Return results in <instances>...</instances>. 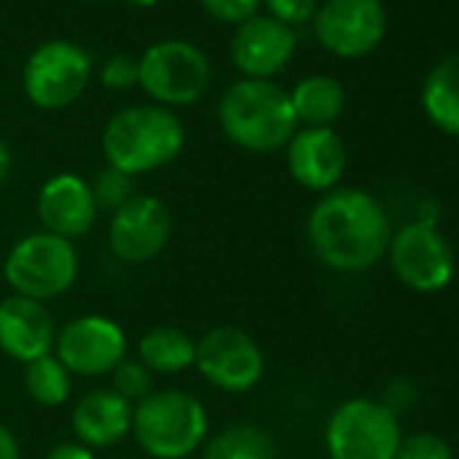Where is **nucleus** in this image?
Returning <instances> with one entry per match:
<instances>
[{
    "label": "nucleus",
    "instance_id": "f257e3e1",
    "mask_svg": "<svg viewBox=\"0 0 459 459\" xmlns=\"http://www.w3.org/2000/svg\"><path fill=\"white\" fill-rule=\"evenodd\" d=\"M306 233L314 255L330 271L362 273L386 255L392 221L376 195L357 186H335L311 208Z\"/></svg>",
    "mask_w": 459,
    "mask_h": 459
},
{
    "label": "nucleus",
    "instance_id": "f03ea898",
    "mask_svg": "<svg viewBox=\"0 0 459 459\" xmlns=\"http://www.w3.org/2000/svg\"><path fill=\"white\" fill-rule=\"evenodd\" d=\"M219 127L230 143L252 154L284 149L300 130L290 92L265 79H241L219 100Z\"/></svg>",
    "mask_w": 459,
    "mask_h": 459
},
{
    "label": "nucleus",
    "instance_id": "7ed1b4c3",
    "mask_svg": "<svg viewBox=\"0 0 459 459\" xmlns=\"http://www.w3.org/2000/svg\"><path fill=\"white\" fill-rule=\"evenodd\" d=\"M184 138V125L170 108L130 106L108 119L100 143L106 165L135 178L170 165L181 154Z\"/></svg>",
    "mask_w": 459,
    "mask_h": 459
},
{
    "label": "nucleus",
    "instance_id": "20e7f679",
    "mask_svg": "<svg viewBox=\"0 0 459 459\" xmlns=\"http://www.w3.org/2000/svg\"><path fill=\"white\" fill-rule=\"evenodd\" d=\"M211 421L203 400L186 389H154L133 405V440L152 459H189L208 440Z\"/></svg>",
    "mask_w": 459,
    "mask_h": 459
},
{
    "label": "nucleus",
    "instance_id": "39448f33",
    "mask_svg": "<svg viewBox=\"0 0 459 459\" xmlns=\"http://www.w3.org/2000/svg\"><path fill=\"white\" fill-rule=\"evenodd\" d=\"M79 279L76 244L44 230L20 238L4 260V281L12 295L49 303L63 298Z\"/></svg>",
    "mask_w": 459,
    "mask_h": 459
},
{
    "label": "nucleus",
    "instance_id": "423d86ee",
    "mask_svg": "<svg viewBox=\"0 0 459 459\" xmlns=\"http://www.w3.org/2000/svg\"><path fill=\"white\" fill-rule=\"evenodd\" d=\"M400 440L403 429L394 411L368 397L341 403L325 427L330 459H394Z\"/></svg>",
    "mask_w": 459,
    "mask_h": 459
},
{
    "label": "nucleus",
    "instance_id": "0eeeda50",
    "mask_svg": "<svg viewBox=\"0 0 459 459\" xmlns=\"http://www.w3.org/2000/svg\"><path fill=\"white\" fill-rule=\"evenodd\" d=\"M138 84L154 106H192L211 84V63L186 41H160L138 60Z\"/></svg>",
    "mask_w": 459,
    "mask_h": 459
},
{
    "label": "nucleus",
    "instance_id": "6e6552de",
    "mask_svg": "<svg viewBox=\"0 0 459 459\" xmlns=\"http://www.w3.org/2000/svg\"><path fill=\"white\" fill-rule=\"evenodd\" d=\"M386 257L400 284L421 295L446 290L456 273V257L448 238L424 219L408 221L392 233Z\"/></svg>",
    "mask_w": 459,
    "mask_h": 459
},
{
    "label": "nucleus",
    "instance_id": "1a4fd4ad",
    "mask_svg": "<svg viewBox=\"0 0 459 459\" xmlns=\"http://www.w3.org/2000/svg\"><path fill=\"white\" fill-rule=\"evenodd\" d=\"M195 368L213 389L244 394L263 381L265 354L247 330L236 325H219L197 341Z\"/></svg>",
    "mask_w": 459,
    "mask_h": 459
},
{
    "label": "nucleus",
    "instance_id": "9d476101",
    "mask_svg": "<svg viewBox=\"0 0 459 459\" xmlns=\"http://www.w3.org/2000/svg\"><path fill=\"white\" fill-rule=\"evenodd\" d=\"M90 57L71 41H47L25 63L22 87L28 100L44 111H60L76 103L90 84Z\"/></svg>",
    "mask_w": 459,
    "mask_h": 459
},
{
    "label": "nucleus",
    "instance_id": "9b49d317",
    "mask_svg": "<svg viewBox=\"0 0 459 459\" xmlns=\"http://www.w3.org/2000/svg\"><path fill=\"white\" fill-rule=\"evenodd\" d=\"M76 378H103L127 357V335L122 325L103 314H84L57 327L52 351Z\"/></svg>",
    "mask_w": 459,
    "mask_h": 459
},
{
    "label": "nucleus",
    "instance_id": "f8f14e48",
    "mask_svg": "<svg viewBox=\"0 0 459 459\" xmlns=\"http://www.w3.org/2000/svg\"><path fill=\"white\" fill-rule=\"evenodd\" d=\"M173 238V213L154 197L135 192L108 219V249L119 263L146 265L165 252Z\"/></svg>",
    "mask_w": 459,
    "mask_h": 459
},
{
    "label": "nucleus",
    "instance_id": "ddd939ff",
    "mask_svg": "<svg viewBox=\"0 0 459 459\" xmlns=\"http://www.w3.org/2000/svg\"><path fill=\"white\" fill-rule=\"evenodd\" d=\"M319 44L343 57L370 55L386 36V12L381 0H327L314 17Z\"/></svg>",
    "mask_w": 459,
    "mask_h": 459
},
{
    "label": "nucleus",
    "instance_id": "4468645a",
    "mask_svg": "<svg viewBox=\"0 0 459 459\" xmlns=\"http://www.w3.org/2000/svg\"><path fill=\"white\" fill-rule=\"evenodd\" d=\"M36 213L44 233L65 238L76 244L90 236L98 221V205L92 197V186L79 173H55L47 178L36 197Z\"/></svg>",
    "mask_w": 459,
    "mask_h": 459
},
{
    "label": "nucleus",
    "instance_id": "2eb2a0df",
    "mask_svg": "<svg viewBox=\"0 0 459 459\" xmlns=\"http://www.w3.org/2000/svg\"><path fill=\"white\" fill-rule=\"evenodd\" d=\"M287 170L308 192H330L346 173V143L333 127H303L284 146Z\"/></svg>",
    "mask_w": 459,
    "mask_h": 459
},
{
    "label": "nucleus",
    "instance_id": "dca6fc26",
    "mask_svg": "<svg viewBox=\"0 0 459 459\" xmlns=\"http://www.w3.org/2000/svg\"><path fill=\"white\" fill-rule=\"evenodd\" d=\"M57 322L47 303L9 295L0 300V354L28 365L55 351Z\"/></svg>",
    "mask_w": 459,
    "mask_h": 459
},
{
    "label": "nucleus",
    "instance_id": "f3484780",
    "mask_svg": "<svg viewBox=\"0 0 459 459\" xmlns=\"http://www.w3.org/2000/svg\"><path fill=\"white\" fill-rule=\"evenodd\" d=\"M295 33L292 28L281 25L273 17H252L238 25L230 55H233L236 68L247 79H271L287 68L295 55Z\"/></svg>",
    "mask_w": 459,
    "mask_h": 459
},
{
    "label": "nucleus",
    "instance_id": "a211bd4d",
    "mask_svg": "<svg viewBox=\"0 0 459 459\" xmlns=\"http://www.w3.org/2000/svg\"><path fill=\"white\" fill-rule=\"evenodd\" d=\"M71 429L79 443L98 448H111L130 437L133 429V405L119 397L111 386L92 389L76 400L71 411Z\"/></svg>",
    "mask_w": 459,
    "mask_h": 459
},
{
    "label": "nucleus",
    "instance_id": "6ab92c4d",
    "mask_svg": "<svg viewBox=\"0 0 459 459\" xmlns=\"http://www.w3.org/2000/svg\"><path fill=\"white\" fill-rule=\"evenodd\" d=\"M195 346L192 335L173 325L149 327L138 341V359L154 376H178L195 368Z\"/></svg>",
    "mask_w": 459,
    "mask_h": 459
},
{
    "label": "nucleus",
    "instance_id": "aec40b11",
    "mask_svg": "<svg viewBox=\"0 0 459 459\" xmlns=\"http://www.w3.org/2000/svg\"><path fill=\"white\" fill-rule=\"evenodd\" d=\"M292 111L303 127H330L346 106V90L333 76H306L290 92Z\"/></svg>",
    "mask_w": 459,
    "mask_h": 459
},
{
    "label": "nucleus",
    "instance_id": "412c9836",
    "mask_svg": "<svg viewBox=\"0 0 459 459\" xmlns=\"http://www.w3.org/2000/svg\"><path fill=\"white\" fill-rule=\"evenodd\" d=\"M421 106L429 122L459 138V55L443 57L421 87Z\"/></svg>",
    "mask_w": 459,
    "mask_h": 459
},
{
    "label": "nucleus",
    "instance_id": "4be33fe9",
    "mask_svg": "<svg viewBox=\"0 0 459 459\" xmlns=\"http://www.w3.org/2000/svg\"><path fill=\"white\" fill-rule=\"evenodd\" d=\"M200 459H276V443L268 429L257 424H230L211 435Z\"/></svg>",
    "mask_w": 459,
    "mask_h": 459
},
{
    "label": "nucleus",
    "instance_id": "5701e85b",
    "mask_svg": "<svg viewBox=\"0 0 459 459\" xmlns=\"http://www.w3.org/2000/svg\"><path fill=\"white\" fill-rule=\"evenodd\" d=\"M25 368V392L28 397L41 405V408H63L68 400H71V392H74V376L68 373V368L55 357V354H47V357H39Z\"/></svg>",
    "mask_w": 459,
    "mask_h": 459
},
{
    "label": "nucleus",
    "instance_id": "b1692460",
    "mask_svg": "<svg viewBox=\"0 0 459 459\" xmlns=\"http://www.w3.org/2000/svg\"><path fill=\"white\" fill-rule=\"evenodd\" d=\"M154 378L157 376L138 357L135 359L125 357L111 373V389L119 397H125L130 405H138L141 400H146L154 392Z\"/></svg>",
    "mask_w": 459,
    "mask_h": 459
},
{
    "label": "nucleus",
    "instance_id": "393cba45",
    "mask_svg": "<svg viewBox=\"0 0 459 459\" xmlns=\"http://www.w3.org/2000/svg\"><path fill=\"white\" fill-rule=\"evenodd\" d=\"M90 186H92V197H95L98 211H106L108 216L135 195V178L111 168V165H106L95 176V181H90Z\"/></svg>",
    "mask_w": 459,
    "mask_h": 459
},
{
    "label": "nucleus",
    "instance_id": "a878e982",
    "mask_svg": "<svg viewBox=\"0 0 459 459\" xmlns=\"http://www.w3.org/2000/svg\"><path fill=\"white\" fill-rule=\"evenodd\" d=\"M394 459H454L451 446L435 432H413L400 440Z\"/></svg>",
    "mask_w": 459,
    "mask_h": 459
},
{
    "label": "nucleus",
    "instance_id": "bb28decb",
    "mask_svg": "<svg viewBox=\"0 0 459 459\" xmlns=\"http://www.w3.org/2000/svg\"><path fill=\"white\" fill-rule=\"evenodd\" d=\"M200 4L208 12V17H213L216 22L244 25L247 20L257 17L263 0H200Z\"/></svg>",
    "mask_w": 459,
    "mask_h": 459
},
{
    "label": "nucleus",
    "instance_id": "cd10ccee",
    "mask_svg": "<svg viewBox=\"0 0 459 459\" xmlns=\"http://www.w3.org/2000/svg\"><path fill=\"white\" fill-rule=\"evenodd\" d=\"M265 6H268L273 20H279L281 25L292 28V25L311 22L316 17L319 0H265Z\"/></svg>",
    "mask_w": 459,
    "mask_h": 459
},
{
    "label": "nucleus",
    "instance_id": "c85d7f7f",
    "mask_svg": "<svg viewBox=\"0 0 459 459\" xmlns=\"http://www.w3.org/2000/svg\"><path fill=\"white\" fill-rule=\"evenodd\" d=\"M100 82L106 90H130L133 84H138V60L127 57V55H114L100 74Z\"/></svg>",
    "mask_w": 459,
    "mask_h": 459
},
{
    "label": "nucleus",
    "instance_id": "c756f323",
    "mask_svg": "<svg viewBox=\"0 0 459 459\" xmlns=\"http://www.w3.org/2000/svg\"><path fill=\"white\" fill-rule=\"evenodd\" d=\"M47 459H98V456H95V451H92L90 446H84V443H79V440L74 437V440L57 443V446L47 454Z\"/></svg>",
    "mask_w": 459,
    "mask_h": 459
},
{
    "label": "nucleus",
    "instance_id": "7c9ffc66",
    "mask_svg": "<svg viewBox=\"0 0 459 459\" xmlns=\"http://www.w3.org/2000/svg\"><path fill=\"white\" fill-rule=\"evenodd\" d=\"M0 459H22L20 440L4 421H0Z\"/></svg>",
    "mask_w": 459,
    "mask_h": 459
},
{
    "label": "nucleus",
    "instance_id": "2f4dec72",
    "mask_svg": "<svg viewBox=\"0 0 459 459\" xmlns=\"http://www.w3.org/2000/svg\"><path fill=\"white\" fill-rule=\"evenodd\" d=\"M12 176V152L6 146V141L0 138V186H4Z\"/></svg>",
    "mask_w": 459,
    "mask_h": 459
},
{
    "label": "nucleus",
    "instance_id": "473e14b6",
    "mask_svg": "<svg viewBox=\"0 0 459 459\" xmlns=\"http://www.w3.org/2000/svg\"><path fill=\"white\" fill-rule=\"evenodd\" d=\"M130 6H138V9H149V6H154L157 0H127Z\"/></svg>",
    "mask_w": 459,
    "mask_h": 459
}]
</instances>
